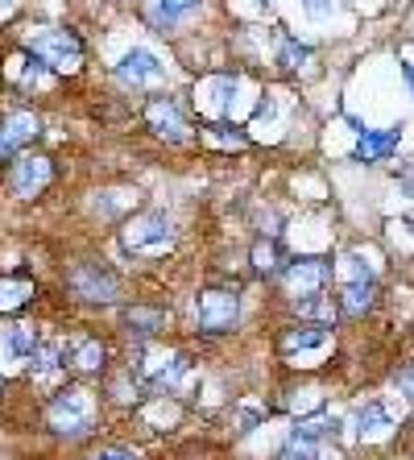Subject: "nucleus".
Masks as SVG:
<instances>
[{
	"label": "nucleus",
	"mask_w": 414,
	"mask_h": 460,
	"mask_svg": "<svg viewBox=\"0 0 414 460\" xmlns=\"http://www.w3.org/2000/svg\"><path fill=\"white\" fill-rule=\"evenodd\" d=\"M46 428L63 439H84L96 428V394L84 385H63L46 402Z\"/></svg>",
	"instance_id": "obj_1"
},
{
	"label": "nucleus",
	"mask_w": 414,
	"mask_h": 460,
	"mask_svg": "<svg viewBox=\"0 0 414 460\" xmlns=\"http://www.w3.org/2000/svg\"><path fill=\"white\" fill-rule=\"evenodd\" d=\"M25 50L38 54L50 71H71L84 63V42L66 25H30L25 30Z\"/></svg>",
	"instance_id": "obj_2"
},
{
	"label": "nucleus",
	"mask_w": 414,
	"mask_h": 460,
	"mask_svg": "<svg viewBox=\"0 0 414 460\" xmlns=\"http://www.w3.org/2000/svg\"><path fill=\"white\" fill-rule=\"evenodd\" d=\"M174 241V225L166 212H137L128 216L120 228V249L128 257H158L166 253Z\"/></svg>",
	"instance_id": "obj_3"
},
{
	"label": "nucleus",
	"mask_w": 414,
	"mask_h": 460,
	"mask_svg": "<svg viewBox=\"0 0 414 460\" xmlns=\"http://www.w3.org/2000/svg\"><path fill=\"white\" fill-rule=\"evenodd\" d=\"M66 290L71 299L92 303V307H112L120 299V279L100 261H75L66 270Z\"/></svg>",
	"instance_id": "obj_4"
},
{
	"label": "nucleus",
	"mask_w": 414,
	"mask_h": 460,
	"mask_svg": "<svg viewBox=\"0 0 414 460\" xmlns=\"http://www.w3.org/2000/svg\"><path fill=\"white\" fill-rule=\"evenodd\" d=\"M236 320H241V290L236 287L199 290V299H195V328H199L203 336L233 332Z\"/></svg>",
	"instance_id": "obj_5"
},
{
	"label": "nucleus",
	"mask_w": 414,
	"mask_h": 460,
	"mask_svg": "<svg viewBox=\"0 0 414 460\" xmlns=\"http://www.w3.org/2000/svg\"><path fill=\"white\" fill-rule=\"evenodd\" d=\"M277 282H282V295H290L295 303H303V299H311V295H323V290H328L331 261L328 257H295V261L282 266Z\"/></svg>",
	"instance_id": "obj_6"
},
{
	"label": "nucleus",
	"mask_w": 414,
	"mask_h": 460,
	"mask_svg": "<svg viewBox=\"0 0 414 460\" xmlns=\"http://www.w3.org/2000/svg\"><path fill=\"white\" fill-rule=\"evenodd\" d=\"M236 92H241V79L236 75H207L199 87H195V104L207 120H233V108H236Z\"/></svg>",
	"instance_id": "obj_7"
},
{
	"label": "nucleus",
	"mask_w": 414,
	"mask_h": 460,
	"mask_svg": "<svg viewBox=\"0 0 414 460\" xmlns=\"http://www.w3.org/2000/svg\"><path fill=\"white\" fill-rule=\"evenodd\" d=\"M54 179V162L46 154H22V158L9 166V191L17 199H33V195H42Z\"/></svg>",
	"instance_id": "obj_8"
},
{
	"label": "nucleus",
	"mask_w": 414,
	"mask_h": 460,
	"mask_svg": "<svg viewBox=\"0 0 414 460\" xmlns=\"http://www.w3.org/2000/svg\"><path fill=\"white\" fill-rule=\"evenodd\" d=\"M141 117H145V125L154 128V137L171 141V146L187 141V117H182L179 100H171V96H149L145 108H141Z\"/></svg>",
	"instance_id": "obj_9"
},
{
	"label": "nucleus",
	"mask_w": 414,
	"mask_h": 460,
	"mask_svg": "<svg viewBox=\"0 0 414 460\" xmlns=\"http://www.w3.org/2000/svg\"><path fill=\"white\" fill-rule=\"evenodd\" d=\"M112 75H117L125 87H149L166 75V63H162L154 50H145V46H133V50L112 66Z\"/></svg>",
	"instance_id": "obj_10"
},
{
	"label": "nucleus",
	"mask_w": 414,
	"mask_h": 460,
	"mask_svg": "<svg viewBox=\"0 0 414 460\" xmlns=\"http://www.w3.org/2000/svg\"><path fill=\"white\" fill-rule=\"evenodd\" d=\"M66 369L79 377H96L108 369V344L100 336H75L66 344Z\"/></svg>",
	"instance_id": "obj_11"
},
{
	"label": "nucleus",
	"mask_w": 414,
	"mask_h": 460,
	"mask_svg": "<svg viewBox=\"0 0 414 460\" xmlns=\"http://www.w3.org/2000/svg\"><path fill=\"white\" fill-rule=\"evenodd\" d=\"M331 341V328L328 323H295V328H286V332L277 336V353L282 357H303V353H315V349H323V344Z\"/></svg>",
	"instance_id": "obj_12"
},
{
	"label": "nucleus",
	"mask_w": 414,
	"mask_h": 460,
	"mask_svg": "<svg viewBox=\"0 0 414 460\" xmlns=\"http://www.w3.org/2000/svg\"><path fill=\"white\" fill-rule=\"evenodd\" d=\"M402 141V125L393 128H365L357 146H352V162H385Z\"/></svg>",
	"instance_id": "obj_13"
},
{
	"label": "nucleus",
	"mask_w": 414,
	"mask_h": 460,
	"mask_svg": "<svg viewBox=\"0 0 414 460\" xmlns=\"http://www.w3.org/2000/svg\"><path fill=\"white\" fill-rule=\"evenodd\" d=\"M42 349V336L33 323H9V328H0V357H9V361H33Z\"/></svg>",
	"instance_id": "obj_14"
},
{
	"label": "nucleus",
	"mask_w": 414,
	"mask_h": 460,
	"mask_svg": "<svg viewBox=\"0 0 414 460\" xmlns=\"http://www.w3.org/2000/svg\"><path fill=\"white\" fill-rule=\"evenodd\" d=\"M38 287H33L30 274H4L0 279V315H13V311H22L25 303H33Z\"/></svg>",
	"instance_id": "obj_15"
},
{
	"label": "nucleus",
	"mask_w": 414,
	"mask_h": 460,
	"mask_svg": "<svg viewBox=\"0 0 414 460\" xmlns=\"http://www.w3.org/2000/svg\"><path fill=\"white\" fill-rule=\"evenodd\" d=\"M199 9H203V0H154L149 22H154L158 33H166V30H174L182 17H191V13H199Z\"/></svg>",
	"instance_id": "obj_16"
},
{
	"label": "nucleus",
	"mask_w": 414,
	"mask_h": 460,
	"mask_svg": "<svg viewBox=\"0 0 414 460\" xmlns=\"http://www.w3.org/2000/svg\"><path fill=\"white\" fill-rule=\"evenodd\" d=\"M336 303H340V315L357 320V315L373 311V303H377V282H348V287H340Z\"/></svg>",
	"instance_id": "obj_17"
},
{
	"label": "nucleus",
	"mask_w": 414,
	"mask_h": 460,
	"mask_svg": "<svg viewBox=\"0 0 414 460\" xmlns=\"http://www.w3.org/2000/svg\"><path fill=\"white\" fill-rule=\"evenodd\" d=\"M125 328L133 336H154L166 328V311L149 307V303H133V307H125Z\"/></svg>",
	"instance_id": "obj_18"
},
{
	"label": "nucleus",
	"mask_w": 414,
	"mask_h": 460,
	"mask_svg": "<svg viewBox=\"0 0 414 460\" xmlns=\"http://www.w3.org/2000/svg\"><path fill=\"white\" fill-rule=\"evenodd\" d=\"M352 423H357V436H361V439H377V436H385V431L393 428L390 411H385L382 402H365V407H357Z\"/></svg>",
	"instance_id": "obj_19"
},
{
	"label": "nucleus",
	"mask_w": 414,
	"mask_h": 460,
	"mask_svg": "<svg viewBox=\"0 0 414 460\" xmlns=\"http://www.w3.org/2000/svg\"><path fill=\"white\" fill-rule=\"evenodd\" d=\"M4 125V133H9L17 146H30L38 133H42V117L38 112H30V108H17V112H9V117L0 120Z\"/></svg>",
	"instance_id": "obj_20"
},
{
	"label": "nucleus",
	"mask_w": 414,
	"mask_h": 460,
	"mask_svg": "<svg viewBox=\"0 0 414 460\" xmlns=\"http://www.w3.org/2000/svg\"><path fill=\"white\" fill-rule=\"evenodd\" d=\"M203 137L212 141V146H224V150H244V146H249V133L236 128L233 120H207V125H203Z\"/></svg>",
	"instance_id": "obj_21"
},
{
	"label": "nucleus",
	"mask_w": 414,
	"mask_h": 460,
	"mask_svg": "<svg viewBox=\"0 0 414 460\" xmlns=\"http://www.w3.org/2000/svg\"><path fill=\"white\" fill-rule=\"evenodd\" d=\"M249 261H253L257 274H282V249H277L274 236H266V241H257L253 249H249Z\"/></svg>",
	"instance_id": "obj_22"
},
{
	"label": "nucleus",
	"mask_w": 414,
	"mask_h": 460,
	"mask_svg": "<svg viewBox=\"0 0 414 460\" xmlns=\"http://www.w3.org/2000/svg\"><path fill=\"white\" fill-rule=\"evenodd\" d=\"M295 307H298V315H307V323H328V328L340 315V303L331 299V295H311V299L295 303Z\"/></svg>",
	"instance_id": "obj_23"
},
{
	"label": "nucleus",
	"mask_w": 414,
	"mask_h": 460,
	"mask_svg": "<svg viewBox=\"0 0 414 460\" xmlns=\"http://www.w3.org/2000/svg\"><path fill=\"white\" fill-rule=\"evenodd\" d=\"M282 407L290 411V415H298V419H311L319 407H323V390H315V385H303V390H290L286 394V402Z\"/></svg>",
	"instance_id": "obj_24"
},
{
	"label": "nucleus",
	"mask_w": 414,
	"mask_h": 460,
	"mask_svg": "<svg viewBox=\"0 0 414 460\" xmlns=\"http://www.w3.org/2000/svg\"><path fill=\"white\" fill-rule=\"evenodd\" d=\"M311 58V46L298 42V38H290V33H282V46H277V63L286 66V71H295V66H303Z\"/></svg>",
	"instance_id": "obj_25"
},
{
	"label": "nucleus",
	"mask_w": 414,
	"mask_h": 460,
	"mask_svg": "<svg viewBox=\"0 0 414 460\" xmlns=\"http://www.w3.org/2000/svg\"><path fill=\"white\" fill-rule=\"evenodd\" d=\"M340 279H344V287H348V282H373V270L361 253H348L340 261Z\"/></svg>",
	"instance_id": "obj_26"
},
{
	"label": "nucleus",
	"mask_w": 414,
	"mask_h": 460,
	"mask_svg": "<svg viewBox=\"0 0 414 460\" xmlns=\"http://www.w3.org/2000/svg\"><path fill=\"white\" fill-rule=\"evenodd\" d=\"M92 460H141V452L125 448V444H108V448H96Z\"/></svg>",
	"instance_id": "obj_27"
},
{
	"label": "nucleus",
	"mask_w": 414,
	"mask_h": 460,
	"mask_svg": "<svg viewBox=\"0 0 414 460\" xmlns=\"http://www.w3.org/2000/svg\"><path fill=\"white\" fill-rule=\"evenodd\" d=\"M393 390L414 402V365H406V369H398V374H393Z\"/></svg>",
	"instance_id": "obj_28"
},
{
	"label": "nucleus",
	"mask_w": 414,
	"mask_h": 460,
	"mask_svg": "<svg viewBox=\"0 0 414 460\" xmlns=\"http://www.w3.org/2000/svg\"><path fill=\"white\" fill-rule=\"evenodd\" d=\"M17 154H22V146L4 133V125H0V162H17Z\"/></svg>",
	"instance_id": "obj_29"
},
{
	"label": "nucleus",
	"mask_w": 414,
	"mask_h": 460,
	"mask_svg": "<svg viewBox=\"0 0 414 460\" xmlns=\"http://www.w3.org/2000/svg\"><path fill=\"white\" fill-rule=\"evenodd\" d=\"M303 9H307L311 17H331V9H336V0H303Z\"/></svg>",
	"instance_id": "obj_30"
},
{
	"label": "nucleus",
	"mask_w": 414,
	"mask_h": 460,
	"mask_svg": "<svg viewBox=\"0 0 414 460\" xmlns=\"http://www.w3.org/2000/svg\"><path fill=\"white\" fill-rule=\"evenodd\" d=\"M398 182H402V191L414 199V162H406L402 171H398Z\"/></svg>",
	"instance_id": "obj_31"
},
{
	"label": "nucleus",
	"mask_w": 414,
	"mask_h": 460,
	"mask_svg": "<svg viewBox=\"0 0 414 460\" xmlns=\"http://www.w3.org/2000/svg\"><path fill=\"white\" fill-rule=\"evenodd\" d=\"M402 75H406V84H410V92H414V66L410 63H402Z\"/></svg>",
	"instance_id": "obj_32"
},
{
	"label": "nucleus",
	"mask_w": 414,
	"mask_h": 460,
	"mask_svg": "<svg viewBox=\"0 0 414 460\" xmlns=\"http://www.w3.org/2000/svg\"><path fill=\"white\" fill-rule=\"evenodd\" d=\"M4 9H13V0H0V13H4Z\"/></svg>",
	"instance_id": "obj_33"
},
{
	"label": "nucleus",
	"mask_w": 414,
	"mask_h": 460,
	"mask_svg": "<svg viewBox=\"0 0 414 460\" xmlns=\"http://www.w3.org/2000/svg\"><path fill=\"white\" fill-rule=\"evenodd\" d=\"M277 460H298V456H290V452H282V456H277Z\"/></svg>",
	"instance_id": "obj_34"
},
{
	"label": "nucleus",
	"mask_w": 414,
	"mask_h": 460,
	"mask_svg": "<svg viewBox=\"0 0 414 460\" xmlns=\"http://www.w3.org/2000/svg\"><path fill=\"white\" fill-rule=\"evenodd\" d=\"M406 228H410V233H414V216H410V220H406Z\"/></svg>",
	"instance_id": "obj_35"
},
{
	"label": "nucleus",
	"mask_w": 414,
	"mask_h": 460,
	"mask_svg": "<svg viewBox=\"0 0 414 460\" xmlns=\"http://www.w3.org/2000/svg\"><path fill=\"white\" fill-rule=\"evenodd\" d=\"M257 4H261V9H269V0H257Z\"/></svg>",
	"instance_id": "obj_36"
},
{
	"label": "nucleus",
	"mask_w": 414,
	"mask_h": 460,
	"mask_svg": "<svg viewBox=\"0 0 414 460\" xmlns=\"http://www.w3.org/2000/svg\"><path fill=\"white\" fill-rule=\"evenodd\" d=\"M0 394H4V377H0Z\"/></svg>",
	"instance_id": "obj_37"
}]
</instances>
